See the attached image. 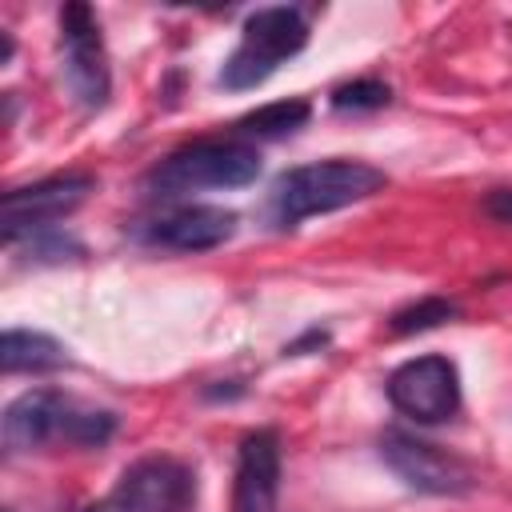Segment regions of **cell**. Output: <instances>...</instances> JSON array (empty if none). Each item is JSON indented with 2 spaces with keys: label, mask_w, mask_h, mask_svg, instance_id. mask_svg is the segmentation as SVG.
I'll use <instances>...</instances> for the list:
<instances>
[{
  "label": "cell",
  "mask_w": 512,
  "mask_h": 512,
  "mask_svg": "<svg viewBox=\"0 0 512 512\" xmlns=\"http://www.w3.org/2000/svg\"><path fill=\"white\" fill-rule=\"evenodd\" d=\"M280 500V436L272 428H256L240 440L236 480H232V512H276Z\"/></svg>",
  "instance_id": "30bf717a"
},
{
  "label": "cell",
  "mask_w": 512,
  "mask_h": 512,
  "mask_svg": "<svg viewBox=\"0 0 512 512\" xmlns=\"http://www.w3.org/2000/svg\"><path fill=\"white\" fill-rule=\"evenodd\" d=\"M112 500L120 512H192L196 476L172 456H144L124 468Z\"/></svg>",
  "instance_id": "52a82bcc"
},
{
  "label": "cell",
  "mask_w": 512,
  "mask_h": 512,
  "mask_svg": "<svg viewBox=\"0 0 512 512\" xmlns=\"http://www.w3.org/2000/svg\"><path fill=\"white\" fill-rule=\"evenodd\" d=\"M388 100H392V88L384 80H372V76L352 80V84H340L332 92V108L336 112H372V108H384Z\"/></svg>",
  "instance_id": "9a60e30c"
},
{
  "label": "cell",
  "mask_w": 512,
  "mask_h": 512,
  "mask_svg": "<svg viewBox=\"0 0 512 512\" xmlns=\"http://www.w3.org/2000/svg\"><path fill=\"white\" fill-rule=\"evenodd\" d=\"M384 184H388V176L364 160H340L336 156V160L300 164V168H288L276 176L268 204H264V216L272 228H296L308 216L368 200Z\"/></svg>",
  "instance_id": "6da1fadb"
},
{
  "label": "cell",
  "mask_w": 512,
  "mask_h": 512,
  "mask_svg": "<svg viewBox=\"0 0 512 512\" xmlns=\"http://www.w3.org/2000/svg\"><path fill=\"white\" fill-rule=\"evenodd\" d=\"M484 216L496 224H512V188H492L484 196Z\"/></svg>",
  "instance_id": "2e32d148"
},
{
  "label": "cell",
  "mask_w": 512,
  "mask_h": 512,
  "mask_svg": "<svg viewBox=\"0 0 512 512\" xmlns=\"http://www.w3.org/2000/svg\"><path fill=\"white\" fill-rule=\"evenodd\" d=\"M328 344V332L324 328H308L304 336H296V340H288L284 344V356H304V352H320Z\"/></svg>",
  "instance_id": "e0dca14e"
},
{
  "label": "cell",
  "mask_w": 512,
  "mask_h": 512,
  "mask_svg": "<svg viewBox=\"0 0 512 512\" xmlns=\"http://www.w3.org/2000/svg\"><path fill=\"white\" fill-rule=\"evenodd\" d=\"M236 232V212L216 204H180L140 224V240L172 252H208Z\"/></svg>",
  "instance_id": "9c48e42d"
},
{
  "label": "cell",
  "mask_w": 512,
  "mask_h": 512,
  "mask_svg": "<svg viewBox=\"0 0 512 512\" xmlns=\"http://www.w3.org/2000/svg\"><path fill=\"white\" fill-rule=\"evenodd\" d=\"M116 432V416L104 408H80L64 392L52 388H32L20 392L0 420V440L4 448L16 452H36L52 440L76 444V448H100Z\"/></svg>",
  "instance_id": "7a4b0ae2"
},
{
  "label": "cell",
  "mask_w": 512,
  "mask_h": 512,
  "mask_svg": "<svg viewBox=\"0 0 512 512\" xmlns=\"http://www.w3.org/2000/svg\"><path fill=\"white\" fill-rule=\"evenodd\" d=\"M0 364H4L8 376H16V372H52V368L68 364V352L48 332L8 328L4 340H0Z\"/></svg>",
  "instance_id": "7c38bea8"
},
{
  "label": "cell",
  "mask_w": 512,
  "mask_h": 512,
  "mask_svg": "<svg viewBox=\"0 0 512 512\" xmlns=\"http://www.w3.org/2000/svg\"><path fill=\"white\" fill-rule=\"evenodd\" d=\"M60 48H64V84L84 108H104L112 92L108 56L100 40V20L88 4L72 0L60 8Z\"/></svg>",
  "instance_id": "277c9868"
},
{
  "label": "cell",
  "mask_w": 512,
  "mask_h": 512,
  "mask_svg": "<svg viewBox=\"0 0 512 512\" xmlns=\"http://www.w3.org/2000/svg\"><path fill=\"white\" fill-rule=\"evenodd\" d=\"M456 312L460 308L452 300H444V296H420V300L396 308L392 320H388V328H392V336H412V332H428V328L452 320Z\"/></svg>",
  "instance_id": "5bb4252c"
},
{
  "label": "cell",
  "mask_w": 512,
  "mask_h": 512,
  "mask_svg": "<svg viewBox=\"0 0 512 512\" xmlns=\"http://www.w3.org/2000/svg\"><path fill=\"white\" fill-rule=\"evenodd\" d=\"M388 400L420 424H440L460 408V372L448 356L404 360L388 376Z\"/></svg>",
  "instance_id": "8992f818"
},
{
  "label": "cell",
  "mask_w": 512,
  "mask_h": 512,
  "mask_svg": "<svg viewBox=\"0 0 512 512\" xmlns=\"http://www.w3.org/2000/svg\"><path fill=\"white\" fill-rule=\"evenodd\" d=\"M84 512H104V508H84Z\"/></svg>",
  "instance_id": "d6986e66"
},
{
  "label": "cell",
  "mask_w": 512,
  "mask_h": 512,
  "mask_svg": "<svg viewBox=\"0 0 512 512\" xmlns=\"http://www.w3.org/2000/svg\"><path fill=\"white\" fill-rule=\"evenodd\" d=\"M380 456L408 488L428 492V496H464L476 484L472 468L460 456H452L440 444H428L412 432H400V428H388L380 436Z\"/></svg>",
  "instance_id": "5b68a950"
},
{
  "label": "cell",
  "mask_w": 512,
  "mask_h": 512,
  "mask_svg": "<svg viewBox=\"0 0 512 512\" xmlns=\"http://www.w3.org/2000/svg\"><path fill=\"white\" fill-rule=\"evenodd\" d=\"M260 176V152L248 140H196L176 148L168 160H160L144 192L156 200L188 196L200 188H244Z\"/></svg>",
  "instance_id": "3957f363"
},
{
  "label": "cell",
  "mask_w": 512,
  "mask_h": 512,
  "mask_svg": "<svg viewBox=\"0 0 512 512\" xmlns=\"http://www.w3.org/2000/svg\"><path fill=\"white\" fill-rule=\"evenodd\" d=\"M308 116H312L308 100H272V104H260L256 112L240 116L236 120V132L240 136H264V140H272V136H288V132L304 128Z\"/></svg>",
  "instance_id": "4fadbf2b"
},
{
  "label": "cell",
  "mask_w": 512,
  "mask_h": 512,
  "mask_svg": "<svg viewBox=\"0 0 512 512\" xmlns=\"http://www.w3.org/2000/svg\"><path fill=\"white\" fill-rule=\"evenodd\" d=\"M308 44V24L296 8H256L244 20V52L256 56L268 72H276V64L284 56H296Z\"/></svg>",
  "instance_id": "8fae6325"
},
{
  "label": "cell",
  "mask_w": 512,
  "mask_h": 512,
  "mask_svg": "<svg viewBox=\"0 0 512 512\" xmlns=\"http://www.w3.org/2000/svg\"><path fill=\"white\" fill-rule=\"evenodd\" d=\"M8 60H12V36L0 32V64H8Z\"/></svg>",
  "instance_id": "ac0fdd59"
},
{
  "label": "cell",
  "mask_w": 512,
  "mask_h": 512,
  "mask_svg": "<svg viewBox=\"0 0 512 512\" xmlns=\"http://www.w3.org/2000/svg\"><path fill=\"white\" fill-rule=\"evenodd\" d=\"M96 188L92 176H52V180H40V184H28V188H12L0 204L4 212V240L16 244L20 236H32V232H44L48 224L64 220L68 212H76L88 192Z\"/></svg>",
  "instance_id": "ba28073f"
}]
</instances>
